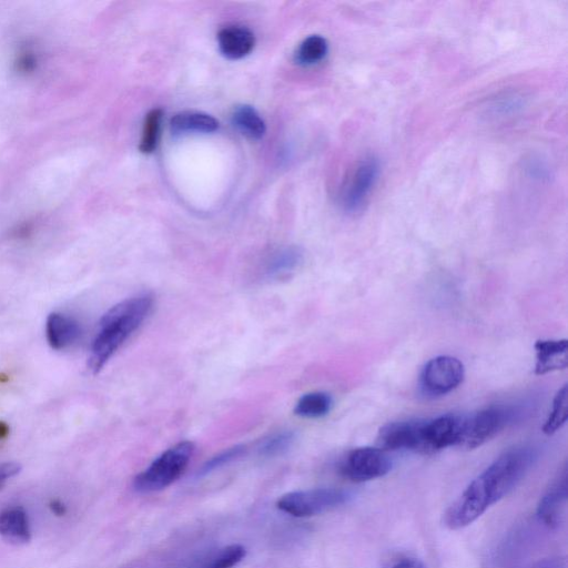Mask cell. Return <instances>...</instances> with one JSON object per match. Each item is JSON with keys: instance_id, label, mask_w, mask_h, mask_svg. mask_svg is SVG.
I'll use <instances>...</instances> for the list:
<instances>
[{"instance_id": "8fae6325", "label": "cell", "mask_w": 568, "mask_h": 568, "mask_svg": "<svg viewBox=\"0 0 568 568\" xmlns=\"http://www.w3.org/2000/svg\"><path fill=\"white\" fill-rule=\"evenodd\" d=\"M567 491V469L565 466L537 505V519L549 529H556L562 522L567 502Z\"/></svg>"}, {"instance_id": "f546056e", "label": "cell", "mask_w": 568, "mask_h": 568, "mask_svg": "<svg viewBox=\"0 0 568 568\" xmlns=\"http://www.w3.org/2000/svg\"><path fill=\"white\" fill-rule=\"evenodd\" d=\"M9 434V426L5 422H0V440L7 438Z\"/></svg>"}, {"instance_id": "ac0fdd59", "label": "cell", "mask_w": 568, "mask_h": 568, "mask_svg": "<svg viewBox=\"0 0 568 568\" xmlns=\"http://www.w3.org/2000/svg\"><path fill=\"white\" fill-rule=\"evenodd\" d=\"M231 120L232 124L243 135L252 140H260L266 134L265 121L260 117L258 111L251 106H238L233 110Z\"/></svg>"}, {"instance_id": "9a60e30c", "label": "cell", "mask_w": 568, "mask_h": 568, "mask_svg": "<svg viewBox=\"0 0 568 568\" xmlns=\"http://www.w3.org/2000/svg\"><path fill=\"white\" fill-rule=\"evenodd\" d=\"M303 255L299 248L290 247L279 250L268 261L265 277L269 281L290 279L302 265Z\"/></svg>"}, {"instance_id": "e0dca14e", "label": "cell", "mask_w": 568, "mask_h": 568, "mask_svg": "<svg viewBox=\"0 0 568 568\" xmlns=\"http://www.w3.org/2000/svg\"><path fill=\"white\" fill-rule=\"evenodd\" d=\"M170 128L175 135L186 133H213L219 128L218 121L207 114L185 111L171 119Z\"/></svg>"}, {"instance_id": "4fadbf2b", "label": "cell", "mask_w": 568, "mask_h": 568, "mask_svg": "<svg viewBox=\"0 0 568 568\" xmlns=\"http://www.w3.org/2000/svg\"><path fill=\"white\" fill-rule=\"evenodd\" d=\"M535 374L565 370L568 364V342L564 340H540L535 343Z\"/></svg>"}, {"instance_id": "cb8c5ba5", "label": "cell", "mask_w": 568, "mask_h": 568, "mask_svg": "<svg viewBox=\"0 0 568 568\" xmlns=\"http://www.w3.org/2000/svg\"><path fill=\"white\" fill-rule=\"evenodd\" d=\"M247 550L240 544L223 547L204 568H232L245 560Z\"/></svg>"}, {"instance_id": "d4e9b609", "label": "cell", "mask_w": 568, "mask_h": 568, "mask_svg": "<svg viewBox=\"0 0 568 568\" xmlns=\"http://www.w3.org/2000/svg\"><path fill=\"white\" fill-rule=\"evenodd\" d=\"M245 452H246L245 445L232 446V448L223 451L217 454L216 456H213L212 459L207 461L199 471V475H208L212 472H215L223 468V466H226L232 463L233 461L238 460L239 458H241L243 454H245Z\"/></svg>"}, {"instance_id": "2e32d148", "label": "cell", "mask_w": 568, "mask_h": 568, "mask_svg": "<svg viewBox=\"0 0 568 568\" xmlns=\"http://www.w3.org/2000/svg\"><path fill=\"white\" fill-rule=\"evenodd\" d=\"M0 536L15 544H26L32 540L28 515L22 507L0 513Z\"/></svg>"}, {"instance_id": "8992f818", "label": "cell", "mask_w": 568, "mask_h": 568, "mask_svg": "<svg viewBox=\"0 0 568 568\" xmlns=\"http://www.w3.org/2000/svg\"><path fill=\"white\" fill-rule=\"evenodd\" d=\"M391 469L392 461L387 452L370 446L350 451L340 464L342 476L355 483L383 478Z\"/></svg>"}, {"instance_id": "4316f807", "label": "cell", "mask_w": 568, "mask_h": 568, "mask_svg": "<svg viewBox=\"0 0 568 568\" xmlns=\"http://www.w3.org/2000/svg\"><path fill=\"white\" fill-rule=\"evenodd\" d=\"M18 69L27 73V71H32L36 67V58L32 53H25L18 59Z\"/></svg>"}, {"instance_id": "30bf717a", "label": "cell", "mask_w": 568, "mask_h": 568, "mask_svg": "<svg viewBox=\"0 0 568 568\" xmlns=\"http://www.w3.org/2000/svg\"><path fill=\"white\" fill-rule=\"evenodd\" d=\"M423 421H399L384 425L378 434V448L385 452L414 451L421 453Z\"/></svg>"}, {"instance_id": "83f0119b", "label": "cell", "mask_w": 568, "mask_h": 568, "mask_svg": "<svg viewBox=\"0 0 568 568\" xmlns=\"http://www.w3.org/2000/svg\"><path fill=\"white\" fill-rule=\"evenodd\" d=\"M391 568H426L424 563L417 559H404Z\"/></svg>"}, {"instance_id": "3957f363", "label": "cell", "mask_w": 568, "mask_h": 568, "mask_svg": "<svg viewBox=\"0 0 568 568\" xmlns=\"http://www.w3.org/2000/svg\"><path fill=\"white\" fill-rule=\"evenodd\" d=\"M195 444L184 441L172 446L152 462L148 468L138 474L134 488L141 493L162 491L174 484L188 468Z\"/></svg>"}, {"instance_id": "44dd1931", "label": "cell", "mask_w": 568, "mask_h": 568, "mask_svg": "<svg viewBox=\"0 0 568 568\" xmlns=\"http://www.w3.org/2000/svg\"><path fill=\"white\" fill-rule=\"evenodd\" d=\"M568 388L567 384L556 393L553 408L549 419L543 426V432L546 435H552L563 428L568 418Z\"/></svg>"}, {"instance_id": "7a4b0ae2", "label": "cell", "mask_w": 568, "mask_h": 568, "mask_svg": "<svg viewBox=\"0 0 568 568\" xmlns=\"http://www.w3.org/2000/svg\"><path fill=\"white\" fill-rule=\"evenodd\" d=\"M154 303V298L144 294L118 303L105 314L91 347V372L98 373L105 368L109 360L147 320L154 309Z\"/></svg>"}, {"instance_id": "4dcf8cb0", "label": "cell", "mask_w": 568, "mask_h": 568, "mask_svg": "<svg viewBox=\"0 0 568 568\" xmlns=\"http://www.w3.org/2000/svg\"><path fill=\"white\" fill-rule=\"evenodd\" d=\"M546 568H550V567H546Z\"/></svg>"}, {"instance_id": "277c9868", "label": "cell", "mask_w": 568, "mask_h": 568, "mask_svg": "<svg viewBox=\"0 0 568 568\" xmlns=\"http://www.w3.org/2000/svg\"><path fill=\"white\" fill-rule=\"evenodd\" d=\"M522 410L512 405H492L471 415H465L461 448L474 450L491 441L507 426L521 417Z\"/></svg>"}, {"instance_id": "f1b7e54d", "label": "cell", "mask_w": 568, "mask_h": 568, "mask_svg": "<svg viewBox=\"0 0 568 568\" xmlns=\"http://www.w3.org/2000/svg\"><path fill=\"white\" fill-rule=\"evenodd\" d=\"M49 509L52 511L56 516H64L67 513L66 505L59 500H54L50 502Z\"/></svg>"}, {"instance_id": "5b68a950", "label": "cell", "mask_w": 568, "mask_h": 568, "mask_svg": "<svg viewBox=\"0 0 568 568\" xmlns=\"http://www.w3.org/2000/svg\"><path fill=\"white\" fill-rule=\"evenodd\" d=\"M351 494L341 489H313L291 492L280 497L277 507L293 517H311L346 504Z\"/></svg>"}, {"instance_id": "484cf974", "label": "cell", "mask_w": 568, "mask_h": 568, "mask_svg": "<svg viewBox=\"0 0 568 568\" xmlns=\"http://www.w3.org/2000/svg\"><path fill=\"white\" fill-rule=\"evenodd\" d=\"M22 471V465L15 462H7L0 465V490L10 479L15 478Z\"/></svg>"}, {"instance_id": "ffe728a7", "label": "cell", "mask_w": 568, "mask_h": 568, "mask_svg": "<svg viewBox=\"0 0 568 568\" xmlns=\"http://www.w3.org/2000/svg\"><path fill=\"white\" fill-rule=\"evenodd\" d=\"M329 53L326 38L313 35L304 39L296 53V62L301 66H313L322 62Z\"/></svg>"}, {"instance_id": "7c38bea8", "label": "cell", "mask_w": 568, "mask_h": 568, "mask_svg": "<svg viewBox=\"0 0 568 568\" xmlns=\"http://www.w3.org/2000/svg\"><path fill=\"white\" fill-rule=\"evenodd\" d=\"M81 328L78 321L63 313H52L46 322V337L55 350H66L78 341Z\"/></svg>"}, {"instance_id": "6da1fadb", "label": "cell", "mask_w": 568, "mask_h": 568, "mask_svg": "<svg viewBox=\"0 0 568 568\" xmlns=\"http://www.w3.org/2000/svg\"><path fill=\"white\" fill-rule=\"evenodd\" d=\"M536 458V450L527 445L504 452L451 504L444 514L445 526L459 531L478 521L491 506L515 490Z\"/></svg>"}, {"instance_id": "7402d4cb", "label": "cell", "mask_w": 568, "mask_h": 568, "mask_svg": "<svg viewBox=\"0 0 568 568\" xmlns=\"http://www.w3.org/2000/svg\"><path fill=\"white\" fill-rule=\"evenodd\" d=\"M296 441V435L291 431H282L262 440L259 444V454L265 458H276V456L287 453Z\"/></svg>"}, {"instance_id": "5bb4252c", "label": "cell", "mask_w": 568, "mask_h": 568, "mask_svg": "<svg viewBox=\"0 0 568 568\" xmlns=\"http://www.w3.org/2000/svg\"><path fill=\"white\" fill-rule=\"evenodd\" d=\"M218 44L223 56L238 60L248 56L255 48L256 38L246 27L230 26L218 35Z\"/></svg>"}, {"instance_id": "ba28073f", "label": "cell", "mask_w": 568, "mask_h": 568, "mask_svg": "<svg viewBox=\"0 0 568 568\" xmlns=\"http://www.w3.org/2000/svg\"><path fill=\"white\" fill-rule=\"evenodd\" d=\"M380 174L381 166L377 158L367 157L361 160L343 188L341 204L344 210L349 213L361 212L377 187Z\"/></svg>"}, {"instance_id": "603a6c76", "label": "cell", "mask_w": 568, "mask_h": 568, "mask_svg": "<svg viewBox=\"0 0 568 568\" xmlns=\"http://www.w3.org/2000/svg\"><path fill=\"white\" fill-rule=\"evenodd\" d=\"M161 120L162 111L160 109L151 110L147 115L140 144V150L144 152V154H151V152L157 148L160 137Z\"/></svg>"}, {"instance_id": "52a82bcc", "label": "cell", "mask_w": 568, "mask_h": 568, "mask_svg": "<svg viewBox=\"0 0 568 568\" xmlns=\"http://www.w3.org/2000/svg\"><path fill=\"white\" fill-rule=\"evenodd\" d=\"M463 363L450 355H441L425 364L421 373V390L428 397H442L449 394L463 382Z\"/></svg>"}, {"instance_id": "d6986e66", "label": "cell", "mask_w": 568, "mask_h": 568, "mask_svg": "<svg viewBox=\"0 0 568 568\" xmlns=\"http://www.w3.org/2000/svg\"><path fill=\"white\" fill-rule=\"evenodd\" d=\"M332 407L333 400L329 393L311 392L300 398L294 413L304 419H321L331 412Z\"/></svg>"}, {"instance_id": "9c48e42d", "label": "cell", "mask_w": 568, "mask_h": 568, "mask_svg": "<svg viewBox=\"0 0 568 568\" xmlns=\"http://www.w3.org/2000/svg\"><path fill=\"white\" fill-rule=\"evenodd\" d=\"M465 415L445 414L441 417L424 420L421 431V453H435L450 446H459Z\"/></svg>"}]
</instances>
